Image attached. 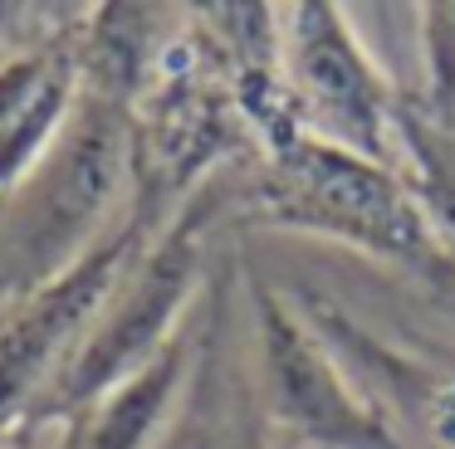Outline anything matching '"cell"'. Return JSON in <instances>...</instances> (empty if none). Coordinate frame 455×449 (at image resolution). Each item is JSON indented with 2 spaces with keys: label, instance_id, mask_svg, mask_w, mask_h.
<instances>
[{
  "label": "cell",
  "instance_id": "obj_3",
  "mask_svg": "<svg viewBox=\"0 0 455 449\" xmlns=\"http://www.w3.org/2000/svg\"><path fill=\"white\" fill-rule=\"evenodd\" d=\"M201 220H206V201L187 205L181 220H172L167 234L142 249V259L118 283L113 303L99 312V322L79 342V351L64 361L60 376L35 396V406L60 410V415L93 410L118 381H128L138 366H148L177 337L181 308L196 288Z\"/></svg>",
  "mask_w": 455,
  "mask_h": 449
},
{
  "label": "cell",
  "instance_id": "obj_4",
  "mask_svg": "<svg viewBox=\"0 0 455 449\" xmlns=\"http://www.w3.org/2000/svg\"><path fill=\"white\" fill-rule=\"evenodd\" d=\"M142 249H148V220L132 210L64 269L35 279L0 308V425L64 371L128 269L142 259Z\"/></svg>",
  "mask_w": 455,
  "mask_h": 449
},
{
  "label": "cell",
  "instance_id": "obj_8",
  "mask_svg": "<svg viewBox=\"0 0 455 449\" xmlns=\"http://www.w3.org/2000/svg\"><path fill=\"white\" fill-rule=\"evenodd\" d=\"M411 410L435 439V449H455V371H435L411 396Z\"/></svg>",
  "mask_w": 455,
  "mask_h": 449
},
{
  "label": "cell",
  "instance_id": "obj_7",
  "mask_svg": "<svg viewBox=\"0 0 455 449\" xmlns=\"http://www.w3.org/2000/svg\"><path fill=\"white\" fill-rule=\"evenodd\" d=\"M187 361H191V347L177 332L148 366H138L128 381H118L89 410L84 445L89 449H152V439L162 435L172 406H177V390L187 381Z\"/></svg>",
  "mask_w": 455,
  "mask_h": 449
},
{
  "label": "cell",
  "instance_id": "obj_6",
  "mask_svg": "<svg viewBox=\"0 0 455 449\" xmlns=\"http://www.w3.org/2000/svg\"><path fill=\"white\" fill-rule=\"evenodd\" d=\"M259 312V376L269 415L304 449H396L372 396L347 381L328 337L289 308L269 283H255Z\"/></svg>",
  "mask_w": 455,
  "mask_h": 449
},
{
  "label": "cell",
  "instance_id": "obj_2",
  "mask_svg": "<svg viewBox=\"0 0 455 449\" xmlns=\"http://www.w3.org/2000/svg\"><path fill=\"white\" fill-rule=\"evenodd\" d=\"M279 83L299 132L396 166L392 152L402 142V107L357 29L347 25L343 5L304 0L279 10Z\"/></svg>",
  "mask_w": 455,
  "mask_h": 449
},
{
  "label": "cell",
  "instance_id": "obj_5",
  "mask_svg": "<svg viewBox=\"0 0 455 449\" xmlns=\"http://www.w3.org/2000/svg\"><path fill=\"white\" fill-rule=\"evenodd\" d=\"M132 166V132L108 98L89 103L64 117L44 161L25 176L20 201V259L35 279H50L54 269L84 254L99 234L93 224L108 215L118 195L123 171Z\"/></svg>",
  "mask_w": 455,
  "mask_h": 449
},
{
  "label": "cell",
  "instance_id": "obj_1",
  "mask_svg": "<svg viewBox=\"0 0 455 449\" xmlns=\"http://www.w3.org/2000/svg\"><path fill=\"white\" fill-rule=\"evenodd\" d=\"M259 152H265L255 176L259 220L353 244L372 259L426 279L431 288L455 293V244L396 166L328 146L299 132L294 122L259 132Z\"/></svg>",
  "mask_w": 455,
  "mask_h": 449
},
{
  "label": "cell",
  "instance_id": "obj_9",
  "mask_svg": "<svg viewBox=\"0 0 455 449\" xmlns=\"http://www.w3.org/2000/svg\"><path fill=\"white\" fill-rule=\"evenodd\" d=\"M0 429H5V425H0Z\"/></svg>",
  "mask_w": 455,
  "mask_h": 449
}]
</instances>
